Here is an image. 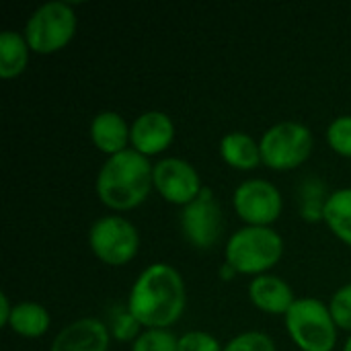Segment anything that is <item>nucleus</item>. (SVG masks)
Segmentation results:
<instances>
[{"instance_id":"nucleus-1","label":"nucleus","mask_w":351,"mask_h":351,"mask_svg":"<svg viewBox=\"0 0 351 351\" xmlns=\"http://www.w3.org/2000/svg\"><path fill=\"white\" fill-rule=\"evenodd\" d=\"M183 276L169 263L148 265L134 282L128 308L144 329H169L185 313Z\"/></svg>"},{"instance_id":"nucleus-2","label":"nucleus","mask_w":351,"mask_h":351,"mask_svg":"<svg viewBox=\"0 0 351 351\" xmlns=\"http://www.w3.org/2000/svg\"><path fill=\"white\" fill-rule=\"evenodd\" d=\"M152 167L146 156L132 148L109 156L97 175L101 204L113 212H128L142 206L154 187Z\"/></svg>"},{"instance_id":"nucleus-3","label":"nucleus","mask_w":351,"mask_h":351,"mask_svg":"<svg viewBox=\"0 0 351 351\" xmlns=\"http://www.w3.org/2000/svg\"><path fill=\"white\" fill-rule=\"evenodd\" d=\"M284 239L271 226H243L226 243L224 263L237 276H263L280 263Z\"/></svg>"},{"instance_id":"nucleus-4","label":"nucleus","mask_w":351,"mask_h":351,"mask_svg":"<svg viewBox=\"0 0 351 351\" xmlns=\"http://www.w3.org/2000/svg\"><path fill=\"white\" fill-rule=\"evenodd\" d=\"M286 331L300 351H333L337 325L329 306L319 298H298L288 311Z\"/></svg>"},{"instance_id":"nucleus-5","label":"nucleus","mask_w":351,"mask_h":351,"mask_svg":"<svg viewBox=\"0 0 351 351\" xmlns=\"http://www.w3.org/2000/svg\"><path fill=\"white\" fill-rule=\"evenodd\" d=\"M76 12L70 2L53 0L41 4L25 23V39L33 53L49 56L64 49L76 33Z\"/></svg>"},{"instance_id":"nucleus-6","label":"nucleus","mask_w":351,"mask_h":351,"mask_svg":"<svg viewBox=\"0 0 351 351\" xmlns=\"http://www.w3.org/2000/svg\"><path fill=\"white\" fill-rule=\"evenodd\" d=\"M261 160L274 171H292L304 165L313 150V132L298 121H280L271 125L259 140Z\"/></svg>"},{"instance_id":"nucleus-7","label":"nucleus","mask_w":351,"mask_h":351,"mask_svg":"<svg viewBox=\"0 0 351 351\" xmlns=\"http://www.w3.org/2000/svg\"><path fill=\"white\" fill-rule=\"evenodd\" d=\"M88 245L101 263L123 267L138 255L140 234L130 220L111 214L93 222L88 230Z\"/></svg>"},{"instance_id":"nucleus-8","label":"nucleus","mask_w":351,"mask_h":351,"mask_svg":"<svg viewBox=\"0 0 351 351\" xmlns=\"http://www.w3.org/2000/svg\"><path fill=\"white\" fill-rule=\"evenodd\" d=\"M224 228L222 208L216 199V193L210 187L183 208L181 212V230L185 241L195 249H210L218 243Z\"/></svg>"},{"instance_id":"nucleus-9","label":"nucleus","mask_w":351,"mask_h":351,"mask_svg":"<svg viewBox=\"0 0 351 351\" xmlns=\"http://www.w3.org/2000/svg\"><path fill=\"white\" fill-rule=\"evenodd\" d=\"M232 206L247 226H271L284 208L280 189L263 179H249L234 189Z\"/></svg>"},{"instance_id":"nucleus-10","label":"nucleus","mask_w":351,"mask_h":351,"mask_svg":"<svg viewBox=\"0 0 351 351\" xmlns=\"http://www.w3.org/2000/svg\"><path fill=\"white\" fill-rule=\"evenodd\" d=\"M152 183L165 202L183 208L204 191L197 169L177 156L162 158L152 167Z\"/></svg>"},{"instance_id":"nucleus-11","label":"nucleus","mask_w":351,"mask_h":351,"mask_svg":"<svg viewBox=\"0 0 351 351\" xmlns=\"http://www.w3.org/2000/svg\"><path fill=\"white\" fill-rule=\"evenodd\" d=\"M175 140V123L165 111H146L132 123V150L150 158L165 152Z\"/></svg>"},{"instance_id":"nucleus-12","label":"nucleus","mask_w":351,"mask_h":351,"mask_svg":"<svg viewBox=\"0 0 351 351\" xmlns=\"http://www.w3.org/2000/svg\"><path fill=\"white\" fill-rule=\"evenodd\" d=\"M109 327L99 319L86 317L64 327L49 351H109Z\"/></svg>"},{"instance_id":"nucleus-13","label":"nucleus","mask_w":351,"mask_h":351,"mask_svg":"<svg viewBox=\"0 0 351 351\" xmlns=\"http://www.w3.org/2000/svg\"><path fill=\"white\" fill-rule=\"evenodd\" d=\"M249 298L255 308L267 315H288L292 304L298 300L292 286L278 276H257L249 284Z\"/></svg>"},{"instance_id":"nucleus-14","label":"nucleus","mask_w":351,"mask_h":351,"mask_svg":"<svg viewBox=\"0 0 351 351\" xmlns=\"http://www.w3.org/2000/svg\"><path fill=\"white\" fill-rule=\"evenodd\" d=\"M90 140L99 152L115 156L130 150L132 128L117 111H101L90 121Z\"/></svg>"},{"instance_id":"nucleus-15","label":"nucleus","mask_w":351,"mask_h":351,"mask_svg":"<svg viewBox=\"0 0 351 351\" xmlns=\"http://www.w3.org/2000/svg\"><path fill=\"white\" fill-rule=\"evenodd\" d=\"M220 156L237 171H253L263 162L259 142L243 132H230L220 140Z\"/></svg>"},{"instance_id":"nucleus-16","label":"nucleus","mask_w":351,"mask_h":351,"mask_svg":"<svg viewBox=\"0 0 351 351\" xmlns=\"http://www.w3.org/2000/svg\"><path fill=\"white\" fill-rule=\"evenodd\" d=\"M51 325V317L47 308L39 302H19L12 308L8 327L12 333L25 339H37L47 333Z\"/></svg>"},{"instance_id":"nucleus-17","label":"nucleus","mask_w":351,"mask_h":351,"mask_svg":"<svg viewBox=\"0 0 351 351\" xmlns=\"http://www.w3.org/2000/svg\"><path fill=\"white\" fill-rule=\"evenodd\" d=\"M31 47L25 39V35L16 31H2L0 33V76L4 80L16 78L25 72L29 64Z\"/></svg>"},{"instance_id":"nucleus-18","label":"nucleus","mask_w":351,"mask_h":351,"mask_svg":"<svg viewBox=\"0 0 351 351\" xmlns=\"http://www.w3.org/2000/svg\"><path fill=\"white\" fill-rule=\"evenodd\" d=\"M323 222L341 243L351 247V187L329 193Z\"/></svg>"},{"instance_id":"nucleus-19","label":"nucleus","mask_w":351,"mask_h":351,"mask_svg":"<svg viewBox=\"0 0 351 351\" xmlns=\"http://www.w3.org/2000/svg\"><path fill=\"white\" fill-rule=\"evenodd\" d=\"M327 191L325 183L317 177H311L300 187V216L306 222H321L325 220V206H327Z\"/></svg>"},{"instance_id":"nucleus-20","label":"nucleus","mask_w":351,"mask_h":351,"mask_svg":"<svg viewBox=\"0 0 351 351\" xmlns=\"http://www.w3.org/2000/svg\"><path fill=\"white\" fill-rule=\"evenodd\" d=\"M109 333L111 337H115L117 341H136L144 327L136 321V317L130 313L128 306H117L113 313H111V319H109Z\"/></svg>"},{"instance_id":"nucleus-21","label":"nucleus","mask_w":351,"mask_h":351,"mask_svg":"<svg viewBox=\"0 0 351 351\" xmlns=\"http://www.w3.org/2000/svg\"><path fill=\"white\" fill-rule=\"evenodd\" d=\"M132 351H179V337L167 329H144Z\"/></svg>"},{"instance_id":"nucleus-22","label":"nucleus","mask_w":351,"mask_h":351,"mask_svg":"<svg viewBox=\"0 0 351 351\" xmlns=\"http://www.w3.org/2000/svg\"><path fill=\"white\" fill-rule=\"evenodd\" d=\"M327 142L333 152L351 158V115H339L329 123Z\"/></svg>"},{"instance_id":"nucleus-23","label":"nucleus","mask_w":351,"mask_h":351,"mask_svg":"<svg viewBox=\"0 0 351 351\" xmlns=\"http://www.w3.org/2000/svg\"><path fill=\"white\" fill-rule=\"evenodd\" d=\"M224 351H278L276 343L269 335L261 333V331H247L241 333L237 337H232L226 346Z\"/></svg>"},{"instance_id":"nucleus-24","label":"nucleus","mask_w":351,"mask_h":351,"mask_svg":"<svg viewBox=\"0 0 351 351\" xmlns=\"http://www.w3.org/2000/svg\"><path fill=\"white\" fill-rule=\"evenodd\" d=\"M329 311L333 315L337 329H343V331L351 333V284L341 286L333 294V298L329 302Z\"/></svg>"},{"instance_id":"nucleus-25","label":"nucleus","mask_w":351,"mask_h":351,"mask_svg":"<svg viewBox=\"0 0 351 351\" xmlns=\"http://www.w3.org/2000/svg\"><path fill=\"white\" fill-rule=\"evenodd\" d=\"M179 351H224V348L208 331H187L179 337Z\"/></svg>"},{"instance_id":"nucleus-26","label":"nucleus","mask_w":351,"mask_h":351,"mask_svg":"<svg viewBox=\"0 0 351 351\" xmlns=\"http://www.w3.org/2000/svg\"><path fill=\"white\" fill-rule=\"evenodd\" d=\"M12 308H14V306H10L8 296H6V294H0V325L8 327V321H10Z\"/></svg>"},{"instance_id":"nucleus-27","label":"nucleus","mask_w":351,"mask_h":351,"mask_svg":"<svg viewBox=\"0 0 351 351\" xmlns=\"http://www.w3.org/2000/svg\"><path fill=\"white\" fill-rule=\"evenodd\" d=\"M220 276H222V280H232L234 276H237V271L230 267V265H226V263H222V269H220Z\"/></svg>"},{"instance_id":"nucleus-28","label":"nucleus","mask_w":351,"mask_h":351,"mask_svg":"<svg viewBox=\"0 0 351 351\" xmlns=\"http://www.w3.org/2000/svg\"><path fill=\"white\" fill-rule=\"evenodd\" d=\"M343 351H351V337L346 341V348H343Z\"/></svg>"}]
</instances>
